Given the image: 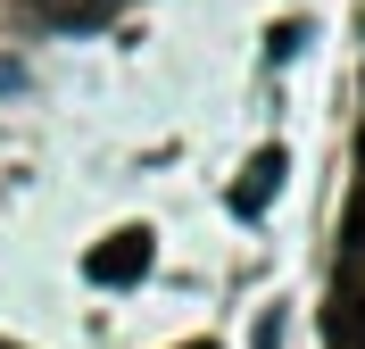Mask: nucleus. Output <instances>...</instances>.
Returning <instances> with one entry per match:
<instances>
[{
	"instance_id": "1",
	"label": "nucleus",
	"mask_w": 365,
	"mask_h": 349,
	"mask_svg": "<svg viewBox=\"0 0 365 349\" xmlns=\"http://www.w3.org/2000/svg\"><path fill=\"white\" fill-rule=\"evenodd\" d=\"M83 275L100 283V291H125V283H141L150 275V225H125V233H108L100 250L83 258Z\"/></svg>"
},
{
	"instance_id": "2",
	"label": "nucleus",
	"mask_w": 365,
	"mask_h": 349,
	"mask_svg": "<svg viewBox=\"0 0 365 349\" xmlns=\"http://www.w3.org/2000/svg\"><path fill=\"white\" fill-rule=\"evenodd\" d=\"M282 175H291V158H282V150H257V158L241 166V183H232V216H266V200L282 191Z\"/></svg>"
},
{
	"instance_id": "3",
	"label": "nucleus",
	"mask_w": 365,
	"mask_h": 349,
	"mask_svg": "<svg viewBox=\"0 0 365 349\" xmlns=\"http://www.w3.org/2000/svg\"><path fill=\"white\" fill-rule=\"evenodd\" d=\"M324 341H332V349H365V291H357V283L332 291V308H324Z\"/></svg>"
},
{
	"instance_id": "4",
	"label": "nucleus",
	"mask_w": 365,
	"mask_h": 349,
	"mask_svg": "<svg viewBox=\"0 0 365 349\" xmlns=\"http://www.w3.org/2000/svg\"><path fill=\"white\" fill-rule=\"evenodd\" d=\"M341 258H349L341 283H357V291H365V191H357V208H349V225H341Z\"/></svg>"
},
{
	"instance_id": "5",
	"label": "nucleus",
	"mask_w": 365,
	"mask_h": 349,
	"mask_svg": "<svg viewBox=\"0 0 365 349\" xmlns=\"http://www.w3.org/2000/svg\"><path fill=\"white\" fill-rule=\"evenodd\" d=\"M250 349H282V308H266V316H257V341Z\"/></svg>"
},
{
	"instance_id": "6",
	"label": "nucleus",
	"mask_w": 365,
	"mask_h": 349,
	"mask_svg": "<svg viewBox=\"0 0 365 349\" xmlns=\"http://www.w3.org/2000/svg\"><path fill=\"white\" fill-rule=\"evenodd\" d=\"M357 166H365V133H357Z\"/></svg>"
},
{
	"instance_id": "7",
	"label": "nucleus",
	"mask_w": 365,
	"mask_h": 349,
	"mask_svg": "<svg viewBox=\"0 0 365 349\" xmlns=\"http://www.w3.org/2000/svg\"><path fill=\"white\" fill-rule=\"evenodd\" d=\"M0 349H9V341H0Z\"/></svg>"
}]
</instances>
